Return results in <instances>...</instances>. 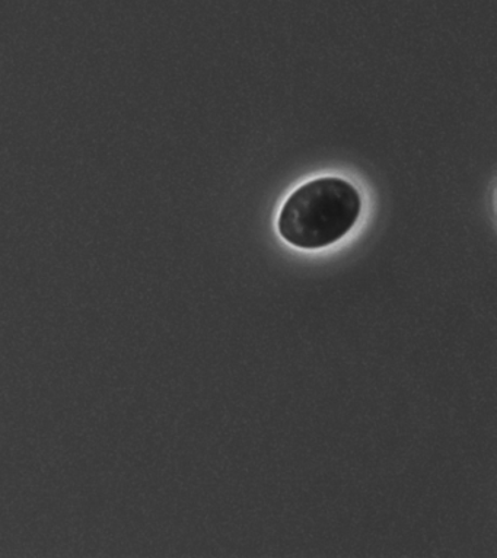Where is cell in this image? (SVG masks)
I'll return each mask as SVG.
<instances>
[{
	"instance_id": "6da1fadb",
	"label": "cell",
	"mask_w": 497,
	"mask_h": 558,
	"mask_svg": "<svg viewBox=\"0 0 497 558\" xmlns=\"http://www.w3.org/2000/svg\"><path fill=\"white\" fill-rule=\"evenodd\" d=\"M362 198L348 181L323 177L289 196L280 210L278 228L283 240L302 250L335 244L354 227Z\"/></svg>"
}]
</instances>
